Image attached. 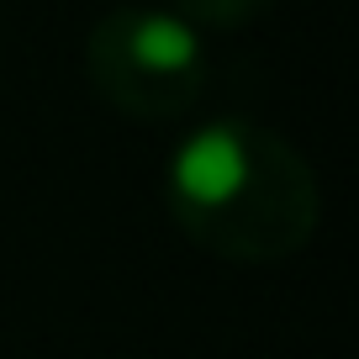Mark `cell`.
<instances>
[{
	"label": "cell",
	"mask_w": 359,
	"mask_h": 359,
	"mask_svg": "<svg viewBox=\"0 0 359 359\" xmlns=\"http://www.w3.org/2000/svg\"><path fill=\"white\" fill-rule=\"evenodd\" d=\"M164 201L191 243L233 264L302 254L323 217L312 164L248 116H217L180 137L164 169Z\"/></svg>",
	"instance_id": "1"
},
{
	"label": "cell",
	"mask_w": 359,
	"mask_h": 359,
	"mask_svg": "<svg viewBox=\"0 0 359 359\" xmlns=\"http://www.w3.org/2000/svg\"><path fill=\"white\" fill-rule=\"evenodd\" d=\"M264 6L269 0H175V11L191 27L196 22H206V27H243V22H254Z\"/></svg>",
	"instance_id": "3"
},
{
	"label": "cell",
	"mask_w": 359,
	"mask_h": 359,
	"mask_svg": "<svg viewBox=\"0 0 359 359\" xmlns=\"http://www.w3.org/2000/svg\"><path fill=\"white\" fill-rule=\"evenodd\" d=\"M85 74L111 111L133 122H169L206 90V43L180 11L116 6L90 27Z\"/></svg>",
	"instance_id": "2"
}]
</instances>
